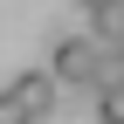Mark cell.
Wrapping results in <instances>:
<instances>
[{
	"mask_svg": "<svg viewBox=\"0 0 124 124\" xmlns=\"http://www.w3.org/2000/svg\"><path fill=\"white\" fill-rule=\"evenodd\" d=\"M97 55H103V48H97L90 35H62L48 76H55V83H69V90H90V83H97Z\"/></svg>",
	"mask_w": 124,
	"mask_h": 124,
	"instance_id": "6da1fadb",
	"label": "cell"
},
{
	"mask_svg": "<svg viewBox=\"0 0 124 124\" xmlns=\"http://www.w3.org/2000/svg\"><path fill=\"white\" fill-rule=\"evenodd\" d=\"M97 124H124V90H97Z\"/></svg>",
	"mask_w": 124,
	"mask_h": 124,
	"instance_id": "277c9868",
	"label": "cell"
},
{
	"mask_svg": "<svg viewBox=\"0 0 124 124\" xmlns=\"http://www.w3.org/2000/svg\"><path fill=\"white\" fill-rule=\"evenodd\" d=\"M0 124H35V117L21 110V103H14V90H0Z\"/></svg>",
	"mask_w": 124,
	"mask_h": 124,
	"instance_id": "5b68a950",
	"label": "cell"
},
{
	"mask_svg": "<svg viewBox=\"0 0 124 124\" xmlns=\"http://www.w3.org/2000/svg\"><path fill=\"white\" fill-rule=\"evenodd\" d=\"M90 21H97V35H90L97 48H124V0H110V7H97Z\"/></svg>",
	"mask_w": 124,
	"mask_h": 124,
	"instance_id": "3957f363",
	"label": "cell"
},
{
	"mask_svg": "<svg viewBox=\"0 0 124 124\" xmlns=\"http://www.w3.org/2000/svg\"><path fill=\"white\" fill-rule=\"evenodd\" d=\"M83 7H90V14H97V7H110V0H83Z\"/></svg>",
	"mask_w": 124,
	"mask_h": 124,
	"instance_id": "8992f818",
	"label": "cell"
},
{
	"mask_svg": "<svg viewBox=\"0 0 124 124\" xmlns=\"http://www.w3.org/2000/svg\"><path fill=\"white\" fill-rule=\"evenodd\" d=\"M7 90H14V103H21L28 117H48V110H55V97H62V83H55L48 69H21Z\"/></svg>",
	"mask_w": 124,
	"mask_h": 124,
	"instance_id": "7a4b0ae2",
	"label": "cell"
}]
</instances>
